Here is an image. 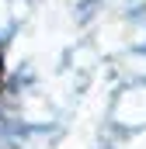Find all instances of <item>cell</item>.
Returning a JSON list of instances; mask_svg holds the SVG:
<instances>
[{
  "instance_id": "1",
  "label": "cell",
  "mask_w": 146,
  "mask_h": 149,
  "mask_svg": "<svg viewBox=\"0 0 146 149\" xmlns=\"http://www.w3.org/2000/svg\"><path fill=\"white\" fill-rule=\"evenodd\" d=\"M0 80H4V52H0Z\"/></svg>"
}]
</instances>
